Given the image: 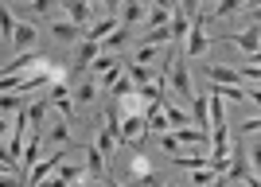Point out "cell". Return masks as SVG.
I'll return each instance as SVG.
<instances>
[{"mask_svg": "<svg viewBox=\"0 0 261 187\" xmlns=\"http://www.w3.org/2000/svg\"><path fill=\"white\" fill-rule=\"evenodd\" d=\"M168 82H172L175 94L191 105L195 90H191V74H187V63H184V55H179V47H172V59H168Z\"/></svg>", "mask_w": 261, "mask_h": 187, "instance_id": "cell-1", "label": "cell"}, {"mask_svg": "<svg viewBox=\"0 0 261 187\" xmlns=\"http://www.w3.org/2000/svg\"><path fill=\"white\" fill-rule=\"evenodd\" d=\"M203 23H207V12H191V28H187V59H199L211 47Z\"/></svg>", "mask_w": 261, "mask_h": 187, "instance_id": "cell-2", "label": "cell"}, {"mask_svg": "<svg viewBox=\"0 0 261 187\" xmlns=\"http://www.w3.org/2000/svg\"><path fill=\"white\" fill-rule=\"evenodd\" d=\"M59 164H63V152H55V156H43V160H35L32 164V176H28V183L23 187H39L51 172H59Z\"/></svg>", "mask_w": 261, "mask_h": 187, "instance_id": "cell-3", "label": "cell"}, {"mask_svg": "<svg viewBox=\"0 0 261 187\" xmlns=\"http://www.w3.org/2000/svg\"><path fill=\"white\" fill-rule=\"evenodd\" d=\"M47 105H59V113H63V117H70V113H74V101H70V90H66V82H51Z\"/></svg>", "mask_w": 261, "mask_h": 187, "instance_id": "cell-4", "label": "cell"}, {"mask_svg": "<svg viewBox=\"0 0 261 187\" xmlns=\"http://www.w3.org/2000/svg\"><path fill=\"white\" fill-rule=\"evenodd\" d=\"M152 179V164H148V156L144 152H137L133 156V172H129V179H125V187H141V183H148Z\"/></svg>", "mask_w": 261, "mask_h": 187, "instance_id": "cell-5", "label": "cell"}, {"mask_svg": "<svg viewBox=\"0 0 261 187\" xmlns=\"http://www.w3.org/2000/svg\"><path fill=\"white\" fill-rule=\"evenodd\" d=\"M113 32H117V20H113V16H106V20H98L94 28H86V32H82V39H86V43H98V47H101Z\"/></svg>", "mask_w": 261, "mask_h": 187, "instance_id": "cell-6", "label": "cell"}, {"mask_svg": "<svg viewBox=\"0 0 261 187\" xmlns=\"http://www.w3.org/2000/svg\"><path fill=\"white\" fill-rule=\"evenodd\" d=\"M207 74H211V86H242L238 70H226V66H218V63H207Z\"/></svg>", "mask_w": 261, "mask_h": 187, "instance_id": "cell-7", "label": "cell"}, {"mask_svg": "<svg viewBox=\"0 0 261 187\" xmlns=\"http://www.w3.org/2000/svg\"><path fill=\"white\" fill-rule=\"evenodd\" d=\"M230 43H238L242 51H246V55H250V63H257V23H253L250 32L242 35V32H234V35H226Z\"/></svg>", "mask_w": 261, "mask_h": 187, "instance_id": "cell-8", "label": "cell"}, {"mask_svg": "<svg viewBox=\"0 0 261 187\" xmlns=\"http://www.w3.org/2000/svg\"><path fill=\"white\" fill-rule=\"evenodd\" d=\"M51 32H55V39H63V43H74V39H82V32H86V28H74L70 20H55V23H51Z\"/></svg>", "mask_w": 261, "mask_h": 187, "instance_id": "cell-9", "label": "cell"}, {"mask_svg": "<svg viewBox=\"0 0 261 187\" xmlns=\"http://www.w3.org/2000/svg\"><path fill=\"white\" fill-rule=\"evenodd\" d=\"M12 43L20 47V55H23V51L35 43V28H32V23H16V32H12Z\"/></svg>", "mask_w": 261, "mask_h": 187, "instance_id": "cell-10", "label": "cell"}, {"mask_svg": "<svg viewBox=\"0 0 261 187\" xmlns=\"http://www.w3.org/2000/svg\"><path fill=\"white\" fill-rule=\"evenodd\" d=\"M191 113H195V121H199V132H211V121H207V94L191 98Z\"/></svg>", "mask_w": 261, "mask_h": 187, "instance_id": "cell-11", "label": "cell"}, {"mask_svg": "<svg viewBox=\"0 0 261 187\" xmlns=\"http://www.w3.org/2000/svg\"><path fill=\"white\" fill-rule=\"evenodd\" d=\"M172 137H175V141H179V144H207V141H211V132H199V129H187V125H184V129H175V132H172Z\"/></svg>", "mask_w": 261, "mask_h": 187, "instance_id": "cell-12", "label": "cell"}, {"mask_svg": "<svg viewBox=\"0 0 261 187\" xmlns=\"http://www.w3.org/2000/svg\"><path fill=\"white\" fill-rule=\"evenodd\" d=\"M43 117H47V98H43V101H35L32 110H23V121L32 125V129H43Z\"/></svg>", "mask_w": 261, "mask_h": 187, "instance_id": "cell-13", "label": "cell"}, {"mask_svg": "<svg viewBox=\"0 0 261 187\" xmlns=\"http://www.w3.org/2000/svg\"><path fill=\"white\" fill-rule=\"evenodd\" d=\"M66 16H70L74 28H86L90 23V4H66Z\"/></svg>", "mask_w": 261, "mask_h": 187, "instance_id": "cell-14", "label": "cell"}, {"mask_svg": "<svg viewBox=\"0 0 261 187\" xmlns=\"http://www.w3.org/2000/svg\"><path fill=\"white\" fill-rule=\"evenodd\" d=\"M168 23H172V8H168V4H160V8H152L148 12V28H168Z\"/></svg>", "mask_w": 261, "mask_h": 187, "instance_id": "cell-15", "label": "cell"}, {"mask_svg": "<svg viewBox=\"0 0 261 187\" xmlns=\"http://www.w3.org/2000/svg\"><path fill=\"white\" fill-rule=\"evenodd\" d=\"M141 20H144V8H141V4H125V12H121V28L129 32L133 23H141Z\"/></svg>", "mask_w": 261, "mask_h": 187, "instance_id": "cell-16", "label": "cell"}, {"mask_svg": "<svg viewBox=\"0 0 261 187\" xmlns=\"http://www.w3.org/2000/svg\"><path fill=\"white\" fill-rule=\"evenodd\" d=\"M12 32H16V16H12V12L4 8V4H0V39L8 43V39H12Z\"/></svg>", "mask_w": 261, "mask_h": 187, "instance_id": "cell-17", "label": "cell"}, {"mask_svg": "<svg viewBox=\"0 0 261 187\" xmlns=\"http://www.w3.org/2000/svg\"><path fill=\"white\" fill-rule=\"evenodd\" d=\"M0 113H23V98L20 94H0Z\"/></svg>", "mask_w": 261, "mask_h": 187, "instance_id": "cell-18", "label": "cell"}, {"mask_svg": "<svg viewBox=\"0 0 261 187\" xmlns=\"http://www.w3.org/2000/svg\"><path fill=\"white\" fill-rule=\"evenodd\" d=\"M113 148H117V137L109 129H101V137H98V156L106 160V156H113Z\"/></svg>", "mask_w": 261, "mask_h": 187, "instance_id": "cell-19", "label": "cell"}, {"mask_svg": "<svg viewBox=\"0 0 261 187\" xmlns=\"http://www.w3.org/2000/svg\"><path fill=\"white\" fill-rule=\"evenodd\" d=\"M35 156H39V132H32V137H28V148H23V156H20V160H23L28 168H32V164H35Z\"/></svg>", "mask_w": 261, "mask_h": 187, "instance_id": "cell-20", "label": "cell"}, {"mask_svg": "<svg viewBox=\"0 0 261 187\" xmlns=\"http://www.w3.org/2000/svg\"><path fill=\"white\" fill-rule=\"evenodd\" d=\"M94 94H98V86H94V82L86 78V82L74 90V98H70V101H82V105H86V101H94Z\"/></svg>", "mask_w": 261, "mask_h": 187, "instance_id": "cell-21", "label": "cell"}, {"mask_svg": "<svg viewBox=\"0 0 261 187\" xmlns=\"http://www.w3.org/2000/svg\"><path fill=\"white\" fill-rule=\"evenodd\" d=\"M215 183V172L211 168H199V172H191V187H211Z\"/></svg>", "mask_w": 261, "mask_h": 187, "instance_id": "cell-22", "label": "cell"}, {"mask_svg": "<svg viewBox=\"0 0 261 187\" xmlns=\"http://www.w3.org/2000/svg\"><path fill=\"white\" fill-rule=\"evenodd\" d=\"M98 51H101L98 43H86V39H82V47H78V63H94V59H98Z\"/></svg>", "mask_w": 261, "mask_h": 187, "instance_id": "cell-23", "label": "cell"}, {"mask_svg": "<svg viewBox=\"0 0 261 187\" xmlns=\"http://www.w3.org/2000/svg\"><path fill=\"white\" fill-rule=\"evenodd\" d=\"M109 94H113V98H117V101H121V98H129V94H133V82H129V78H125V74H121L117 82H113V90H109Z\"/></svg>", "mask_w": 261, "mask_h": 187, "instance_id": "cell-24", "label": "cell"}, {"mask_svg": "<svg viewBox=\"0 0 261 187\" xmlns=\"http://www.w3.org/2000/svg\"><path fill=\"white\" fill-rule=\"evenodd\" d=\"M172 35H168V28H156V32H148L144 35V47H160V43H168Z\"/></svg>", "mask_w": 261, "mask_h": 187, "instance_id": "cell-25", "label": "cell"}, {"mask_svg": "<svg viewBox=\"0 0 261 187\" xmlns=\"http://www.w3.org/2000/svg\"><path fill=\"white\" fill-rule=\"evenodd\" d=\"M109 66H117V59H113V55H98L94 63H90V70H94V74H106Z\"/></svg>", "mask_w": 261, "mask_h": 187, "instance_id": "cell-26", "label": "cell"}, {"mask_svg": "<svg viewBox=\"0 0 261 187\" xmlns=\"http://www.w3.org/2000/svg\"><path fill=\"white\" fill-rule=\"evenodd\" d=\"M51 141H55V144H66V141H70V129H66V121H55V125H51Z\"/></svg>", "mask_w": 261, "mask_h": 187, "instance_id": "cell-27", "label": "cell"}, {"mask_svg": "<svg viewBox=\"0 0 261 187\" xmlns=\"http://www.w3.org/2000/svg\"><path fill=\"white\" fill-rule=\"evenodd\" d=\"M125 39H129V32L121 28V32H113V35H109V39H106V43H101V47H106V51H117V47L125 43Z\"/></svg>", "mask_w": 261, "mask_h": 187, "instance_id": "cell-28", "label": "cell"}, {"mask_svg": "<svg viewBox=\"0 0 261 187\" xmlns=\"http://www.w3.org/2000/svg\"><path fill=\"white\" fill-rule=\"evenodd\" d=\"M257 129H261V117L253 113L250 121H242V141H246V137H257Z\"/></svg>", "mask_w": 261, "mask_h": 187, "instance_id": "cell-29", "label": "cell"}, {"mask_svg": "<svg viewBox=\"0 0 261 187\" xmlns=\"http://www.w3.org/2000/svg\"><path fill=\"white\" fill-rule=\"evenodd\" d=\"M117 78H121V63H117V66H109L106 74H101V82H98V86H106V90H113V82H117Z\"/></svg>", "mask_w": 261, "mask_h": 187, "instance_id": "cell-30", "label": "cell"}, {"mask_svg": "<svg viewBox=\"0 0 261 187\" xmlns=\"http://www.w3.org/2000/svg\"><path fill=\"white\" fill-rule=\"evenodd\" d=\"M230 12H238V4H234V0H226V4H218V8H215V16H230Z\"/></svg>", "mask_w": 261, "mask_h": 187, "instance_id": "cell-31", "label": "cell"}, {"mask_svg": "<svg viewBox=\"0 0 261 187\" xmlns=\"http://www.w3.org/2000/svg\"><path fill=\"white\" fill-rule=\"evenodd\" d=\"M39 187H66V183H63V179H59V176H47V179H43V183H39Z\"/></svg>", "mask_w": 261, "mask_h": 187, "instance_id": "cell-32", "label": "cell"}, {"mask_svg": "<svg viewBox=\"0 0 261 187\" xmlns=\"http://www.w3.org/2000/svg\"><path fill=\"white\" fill-rule=\"evenodd\" d=\"M8 129H12L8 121H0V141H4V137H8Z\"/></svg>", "mask_w": 261, "mask_h": 187, "instance_id": "cell-33", "label": "cell"}, {"mask_svg": "<svg viewBox=\"0 0 261 187\" xmlns=\"http://www.w3.org/2000/svg\"><path fill=\"white\" fill-rule=\"evenodd\" d=\"M160 187H179V183H160Z\"/></svg>", "mask_w": 261, "mask_h": 187, "instance_id": "cell-34", "label": "cell"}, {"mask_svg": "<svg viewBox=\"0 0 261 187\" xmlns=\"http://www.w3.org/2000/svg\"><path fill=\"white\" fill-rule=\"evenodd\" d=\"M113 187H121V183H113Z\"/></svg>", "mask_w": 261, "mask_h": 187, "instance_id": "cell-35", "label": "cell"}]
</instances>
